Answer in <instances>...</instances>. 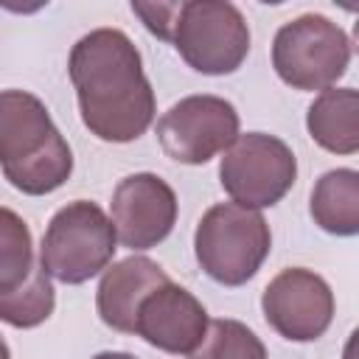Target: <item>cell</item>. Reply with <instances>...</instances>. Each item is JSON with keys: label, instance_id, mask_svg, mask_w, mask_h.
I'll return each instance as SVG.
<instances>
[{"label": "cell", "instance_id": "obj_1", "mask_svg": "<svg viewBox=\"0 0 359 359\" xmlns=\"http://www.w3.org/2000/svg\"><path fill=\"white\" fill-rule=\"evenodd\" d=\"M84 126L107 143H129L154 121V90L140 53L118 28L84 34L67 62Z\"/></svg>", "mask_w": 359, "mask_h": 359}, {"label": "cell", "instance_id": "obj_2", "mask_svg": "<svg viewBox=\"0 0 359 359\" xmlns=\"http://www.w3.org/2000/svg\"><path fill=\"white\" fill-rule=\"evenodd\" d=\"M272 247V233L264 216L238 202L213 205L196 224L194 252L199 266L224 286L247 283Z\"/></svg>", "mask_w": 359, "mask_h": 359}, {"label": "cell", "instance_id": "obj_3", "mask_svg": "<svg viewBox=\"0 0 359 359\" xmlns=\"http://www.w3.org/2000/svg\"><path fill=\"white\" fill-rule=\"evenodd\" d=\"M115 227L107 213L87 199L59 208L42 236L39 266L62 283L95 278L115 255Z\"/></svg>", "mask_w": 359, "mask_h": 359}, {"label": "cell", "instance_id": "obj_4", "mask_svg": "<svg viewBox=\"0 0 359 359\" xmlns=\"http://www.w3.org/2000/svg\"><path fill=\"white\" fill-rule=\"evenodd\" d=\"M351 62L348 34L323 14L283 22L272 42V67L294 90H328Z\"/></svg>", "mask_w": 359, "mask_h": 359}, {"label": "cell", "instance_id": "obj_5", "mask_svg": "<svg viewBox=\"0 0 359 359\" xmlns=\"http://www.w3.org/2000/svg\"><path fill=\"white\" fill-rule=\"evenodd\" d=\"M171 42L196 73L224 76L247 59L250 28L244 14L227 0H188L180 3Z\"/></svg>", "mask_w": 359, "mask_h": 359}, {"label": "cell", "instance_id": "obj_6", "mask_svg": "<svg viewBox=\"0 0 359 359\" xmlns=\"http://www.w3.org/2000/svg\"><path fill=\"white\" fill-rule=\"evenodd\" d=\"M297 180V160L292 149L264 132L238 135L219 163L222 188L244 208L278 205Z\"/></svg>", "mask_w": 359, "mask_h": 359}, {"label": "cell", "instance_id": "obj_7", "mask_svg": "<svg viewBox=\"0 0 359 359\" xmlns=\"http://www.w3.org/2000/svg\"><path fill=\"white\" fill-rule=\"evenodd\" d=\"M238 137V112L219 95L180 98L157 121L163 151L185 165H202Z\"/></svg>", "mask_w": 359, "mask_h": 359}, {"label": "cell", "instance_id": "obj_8", "mask_svg": "<svg viewBox=\"0 0 359 359\" xmlns=\"http://www.w3.org/2000/svg\"><path fill=\"white\" fill-rule=\"evenodd\" d=\"M266 323L292 342L323 337L334 320V292L311 269L289 266L278 272L261 297Z\"/></svg>", "mask_w": 359, "mask_h": 359}, {"label": "cell", "instance_id": "obj_9", "mask_svg": "<svg viewBox=\"0 0 359 359\" xmlns=\"http://www.w3.org/2000/svg\"><path fill=\"white\" fill-rule=\"evenodd\" d=\"M109 210L115 238L123 247L151 250L171 233L177 222V196L165 180L140 171L118 182Z\"/></svg>", "mask_w": 359, "mask_h": 359}, {"label": "cell", "instance_id": "obj_10", "mask_svg": "<svg viewBox=\"0 0 359 359\" xmlns=\"http://www.w3.org/2000/svg\"><path fill=\"white\" fill-rule=\"evenodd\" d=\"M208 331L205 306L182 286L154 289L137 309L135 334L165 353H191Z\"/></svg>", "mask_w": 359, "mask_h": 359}, {"label": "cell", "instance_id": "obj_11", "mask_svg": "<svg viewBox=\"0 0 359 359\" xmlns=\"http://www.w3.org/2000/svg\"><path fill=\"white\" fill-rule=\"evenodd\" d=\"M165 283H171L165 269L146 255H129L112 264L104 272L95 292V306L101 320L121 334H135L140 303Z\"/></svg>", "mask_w": 359, "mask_h": 359}, {"label": "cell", "instance_id": "obj_12", "mask_svg": "<svg viewBox=\"0 0 359 359\" xmlns=\"http://www.w3.org/2000/svg\"><path fill=\"white\" fill-rule=\"evenodd\" d=\"M56 126L45 104L25 90H3L0 93V165L20 163L36 154L50 137Z\"/></svg>", "mask_w": 359, "mask_h": 359}, {"label": "cell", "instance_id": "obj_13", "mask_svg": "<svg viewBox=\"0 0 359 359\" xmlns=\"http://www.w3.org/2000/svg\"><path fill=\"white\" fill-rule=\"evenodd\" d=\"M306 126L314 143L334 154L359 149V95L353 87L323 90L306 112Z\"/></svg>", "mask_w": 359, "mask_h": 359}, {"label": "cell", "instance_id": "obj_14", "mask_svg": "<svg viewBox=\"0 0 359 359\" xmlns=\"http://www.w3.org/2000/svg\"><path fill=\"white\" fill-rule=\"evenodd\" d=\"M311 219L334 236L359 233V174L353 168H334L311 188Z\"/></svg>", "mask_w": 359, "mask_h": 359}, {"label": "cell", "instance_id": "obj_15", "mask_svg": "<svg viewBox=\"0 0 359 359\" xmlns=\"http://www.w3.org/2000/svg\"><path fill=\"white\" fill-rule=\"evenodd\" d=\"M70 171H73V151L59 129L36 154H31L20 163L3 165L6 180L28 196H42V194L56 191L59 185L67 182Z\"/></svg>", "mask_w": 359, "mask_h": 359}, {"label": "cell", "instance_id": "obj_16", "mask_svg": "<svg viewBox=\"0 0 359 359\" xmlns=\"http://www.w3.org/2000/svg\"><path fill=\"white\" fill-rule=\"evenodd\" d=\"M34 244L31 230L8 208H0V294L20 289L34 272Z\"/></svg>", "mask_w": 359, "mask_h": 359}, {"label": "cell", "instance_id": "obj_17", "mask_svg": "<svg viewBox=\"0 0 359 359\" xmlns=\"http://www.w3.org/2000/svg\"><path fill=\"white\" fill-rule=\"evenodd\" d=\"M53 306L56 294L50 286V275L36 264L31 278L20 289L0 294V320L14 328H34L53 314Z\"/></svg>", "mask_w": 359, "mask_h": 359}, {"label": "cell", "instance_id": "obj_18", "mask_svg": "<svg viewBox=\"0 0 359 359\" xmlns=\"http://www.w3.org/2000/svg\"><path fill=\"white\" fill-rule=\"evenodd\" d=\"M191 359H266L264 342L238 320H210L202 342L188 353Z\"/></svg>", "mask_w": 359, "mask_h": 359}, {"label": "cell", "instance_id": "obj_19", "mask_svg": "<svg viewBox=\"0 0 359 359\" xmlns=\"http://www.w3.org/2000/svg\"><path fill=\"white\" fill-rule=\"evenodd\" d=\"M132 11L143 20V25L154 36L171 42L174 22H177V14H180V3H132Z\"/></svg>", "mask_w": 359, "mask_h": 359}, {"label": "cell", "instance_id": "obj_20", "mask_svg": "<svg viewBox=\"0 0 359 359\" xmlns=\"http://www.w3.org/2000/svg\"><path fill=\"white\" fill-rule=\"evenodd\" d=\"M93 359H135V356L132 353H123V351H104V353H98Z\"/></svg>", "mask_w": 359, "mask_h": 359}, {"label": "cell", "instance_id": "obj_21", "mask_svg": "<svg viewBox=\"0 0 359 359\" xmlns=\"http://www.w3.org/2000/svg\"><path fill=\"white\" fill-rule=\"evenodd\" d=\"M0 359H11V356H8V345H6V339H3V334H0Z\"/></svg>", "mask_w": 359, "mask_h": 359}]
</instances>
